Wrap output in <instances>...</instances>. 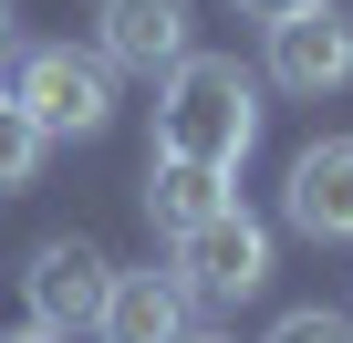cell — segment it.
<instances>
[{
	"mask_svg": "<svg viewBox=\"0 0 353 343\" xmlns=\"http://www.w3.org/2000/svg\"><path fill=\"white\" fill-rule=\"evenodd\" d=\"M250 146H260V84L229 52H188V63L156 84V156H188V166L239 177Z\"/></svg>",
	"mask_w": 353,
	"mask_h": 343,
	"instance_id": "obj_1",
	"label": "cell"
},
{
	"mask_svg": "<svg viewBox=\"0 0 353 343\" xmlns=\"http://www.w3.org/2000/svg\"><path fill=\"white\" fill-rule=\"evenodd\" d=\"M11 104H21L52 146H63V135H104V115H114V73H104L94 52H73V42H42V52H21Z\"/></svg>",
	"mask_w": 353,
	"mask_h": 343,
	"instance_id": "obj_2",
	"label": "cell"
},
{
	"mask_svg": "<svg viewBox=\"0 0 353 343\" xmlns=\"http://www.w3.org/2000/svg\"><path fill=\"white\" fill-rule=\"evenodd\" d=\"M104 291H114V260L94 239H42L32 271H21V302H32V333H94L104 322Z\"/></svg>",
	"mask_w": 353,
	"mask_h": 343,
	"instance_id": "obj_3",
	"label": "cell"
},
{
	"mask_svg": "<svg viewBox=\"0 0 353 343\" xmlns=\"http://www.w3.org/2000/svg\"><path fill=\"white\" fill-rule=\"evenodd\" d=\"M176 281H188V302H250L270 281V229L250 208H219L208 229L176 239Z\"/></svg>",
	"mask_w": 353,
	"mask_h": 343,
	"instance_id": "obj_4",
	"label": "cell"
},
{
	"mask_svg": "<svg viewBox=\"0 0 353 343\" xmlns=\"http://www.w3.org/2000/svg\"><path fill=\"white\" fill-rule=\"evenodd\" d=\"M188 52H198V42H188V0H94V63H104V73L166 84Z\"/></svg>",
	"mask_w": 353,
	"mask_h": 343,
	"instance_id": "obj_5",
	"label": "cell"
},
{
	"mask_svg": "<svg viewBox=\"0 0 353 343\" xmlns=\"http://www.w3.org/2000/svg\"><path fill=\"white\" fill-rule=\"evenodd\" d=\"M270 84H281V94H343V84H353V21L332 11V0L270 21Z\"/></svg>",
	"mask_w": 353,
	"mask_h": 343,
	"instance_id": "obj_6",
	"label": "cell"
},
{
	"mask_svg": "<svg viewBox=\"0 0 353 343\" xmlns=\"http://www.w3.org/2000/svg\"><path fill=\"white\" fill-rule=\"evenodd\" d=\"M281 208H291V229L301 239H353V135H322V146H301L291 156V188H281Z\"/></svg>",
	"mask_w": 353,
	"mask_h": 343,
	"instance_id": "obj_7",
	"label": "cell"
},
{
	"mask_svg": "<svg viewBox=\"0 0 353 343\" xmlns=\"http://www.w3.org/2000/svg\"><path fill=\"white\" fill-rule=\"evenodd\" d=\"M94 333L104 343H188V281L176 271H114Z\"/></svg>",
	"mask_w": 353,
	"mask_h": 343,
	"instance_id": "obj_8",
	"label": "cell"
},
{
	"mask_svg": "<svg viewBox=\"0 0 353 343\" xmlns=\"http://www.w3.org/2000/svg\"><path fill=\"white\" fill-rule=\"evenodd\" d=\"M219 208H239L219 166H188V156H145V219H156L166 239H188V229H208Z\"/></svg>",
	"mask_w": 353,
	"mask_h": 343,
	"instance_id": "obj_9",
	"label": "cell"
},
{
	"mask_svg": "<svg viewBox=\"0 0 353 343\" xmlns=\"http://www.w3.org/2000/svg\"><path fill=\"white\" fill-rule=\"evenodd\" d=\"M42 146H52V135H42V125H32V115L11 104V94H0V198L42 177Z\"/></svg>",
	"mask_w": 353,
	"mask_h": 343,
	"instance_id": "obj_10",
	"label": "cell"
},
{
	"mask_svg": "<svg viewBox=\"0 0 353 343\" xmlns=\"http://www.w3.org/2000/svg\"><path fill=\"white\" fill-rule=\"evenodd\" d=\"M270 343H353V322L312 302V312H281V322H270Z\"/></svg>",
	"mask_w": 353,
	"mask_h": 343,
	"instance_id": "obj_11",
	"label": "cell"
},
{
	"mask_svg": "<svg viewBox=\"0 0 353 343\" xmlns=\"http://www.w3.org/2000/svg\"><path fill=\"white\" fill-rule=\"evenodd\" d=\"M239 11H250V21L270 32V21H291V11H312V0H239Z\"/></svg>",
	"mask_w": 353,
	"mask_h": 343,
	"instance_id": "obj_12",
	"label": "cell"
},
{
	"mask_svg": "<svg viewBox=\"0 0 353 343\" xmlns=\"http://www.w3.org/2000/svg\"><path fill=\"white\" fill-rule=\"evenodd\" d=\"M11 343H63V333H11Z\"/></svg>",
	"mask_w": 353,
	"mask_h": 343,
	"instance_id": "obj_13",
	"label": "cell"
},
{
	"mask_svg": "<svg viewBox=\"0 0 353 343\" xmlns=\"http://www.w3.org/2000/svg\"><path fill=\"white\" fill-rule=\"evenodd\" d=\"M0 42H11V0H0Z\"/></svg>",
	"mask_w": 353,
	"mask_h": 343,
	"instance_id": "obj_14",
	"label": "cell"
},
{
	"mask_svg": "<svg viewBox=\"0 0 353 343\" xmlns=\"http://www.w3.org/2000/svg\"><path fill=\"white\" fill-rule=\"evenodd\" d=\"M188 343H219V333H188Z\"/></svg>",
	"mask_w": 353,
	"mask_h": 343,
	"instance_id": "obj_15",
	"label": "cell"
}]
</instances>
